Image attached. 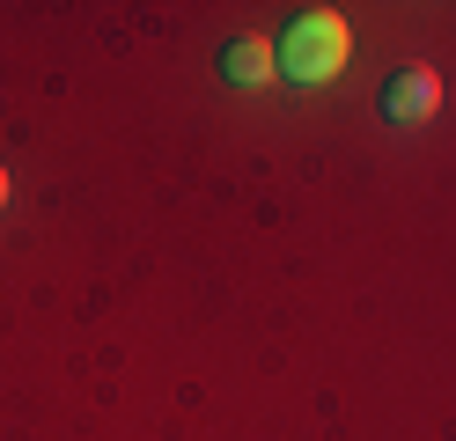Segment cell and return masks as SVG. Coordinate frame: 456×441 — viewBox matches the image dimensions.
<instances>
[{"mask_svg": "<svg viewBox=\"0 0 456 441\" xmlns=\"http://www.w3.org/2000/svg\"><path fill=\"white\" fill-rule=\"evenodd\" d=\"M346 59H354V29L338 8H302L288 22V37H280V74H288L295 88H324L346 74Z\"/></svg>", "mask_w": 456, "mask_h": 441, "instance_id": "1", "label": "cell"}, {"mask_svg": "<svg viewBox=\"0 0 456 441\" xmlns=\"http://www.w3.org/2000/svg\"><path fill=\"white\" fill-rule=\"evenodd\" d=\"M442 110V81H435V67H397L390 81H383V118L390 126H427V118Z\"/></svg>", "mask_w": 456, "mask_h": 441, "instance_id": "2", "label": "cell"}, {"mask_svg": "<svg viewBox=\"0 0 456 441\" xmlns=\"http://www.w3.org/2000/svg\"><path fill=\"white\" fill-rule=\"evenodd\" d=\"M273 74H280V45H273V37H236V45H221V81L265 88Z\"/></svg>", "mask_w": 456, "mask_h": 441, "instance_id": "3", "label": "cell"}, {"mask_svg": "<svg viewBox=\"0 0 456 441\" xmlns=\"http://www.w3.org/2000/svg\"><path fill=\"white\" fill-rule=\"evenodd\" d=\"M0 206H8V169H0Z\"/></svg>", "mask_w": 456, "mask_h": 441, "instance_id": "4", "label": "cell"}]
</instances>
